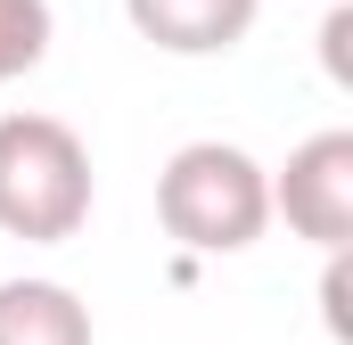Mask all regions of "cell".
I'll return each instance as SVG.
<instances>
[{"label": "cell", "mask_w": 353, "mask_h": 345, "mask_svg": "<svg viewBox=\"0 0 353 345\" xmlns=\"http://www.w3.org/2000/svg\"><path fill=\"white\" fill-rule=\"evenodd\" d=\"M255 8L263 0H123L132 33L157 41L165 58H222L255 33Z\"/></svg>", "instance_id": "obj_4"}, {"label": "cell", "mask_w": 353, "mask_h": 345, "mask_svg": "<svg viewBox=\"0 0 353 345\" xmlns=\"http://www.w3.org/2000/svg\"><path fill=\"white\" fill-rule=\"evenodd\" d=\"M271 214L321 255L353 247V132H312L304 148H288V165L271 172Z\"/></svg>", "instance_id": "obj_3"}, {"label": "cell", "mask_w": 353, "mask_h": 345, "mask_svg": "<svg viewBox=\"0 0 353 345\" xmlns=\"http://www.w3.org/2000/svg\"><path fill=\"white\" fill-rule=\"evenodd\" d=\"M90 148L66 115H0V230L25 247H66L90 222Z\"/></svg>", "instance_id": "obj_2"}, {"label": "cell", "mask_w": 353, "mask_h": 345, "mask_svg": "<svg viewBox=\"0 0 353 345\" xmlns=\"http://www.w3.org/2000/svg\"><path fill=\"white\" fill-rule=\"evenodd\" d=\"M50 0H0V83H17V75H33L41 58H50Z\"/></svg>", "instance_id": "obj_6"}, {"label": "cell", "mask_w": 353, "mask_h": 345, "mask_svg": "<svg viewBox=\"0 0 353 345\" xmlns=\"http://www.w3.org/2000/svg\"><path fill=\"white\" fill-rule=\"evenodd\" d=\"M345 41H353V8L337 0V8H329V25H321V58H329V75H337V83L353 75V66H345Z\"/></svg>", "instance_id": "obj_7"}, {"label": "cell", "mask_w": 353, "mask_h": 345, "mask_svg": "<svg viewBox=\"0 0 353 345\" xmlns=\"http://www.w3.org/2000/svg\"><path fill=\"white\" fill-rule=\"evenodd\" d=\"M157 222L189 255H247L271 230V172L239 140H189L157 172Z\"/></svg>", "instance_id": "obj_1"}, {"label": "cell", "mask_w": 353, "mask_h": 345, "mask_svg": "<svg viewBox=\"0 0 353 345\" xmlns=\"http://www.w3.org/2000/svg\"><path fill=\"white\" fill-rule=\"evenodd\" d=\"M0 345H99V329L66 279H0Z\"/></svg>", "instance_id": "obj_5"}]
</instances>
